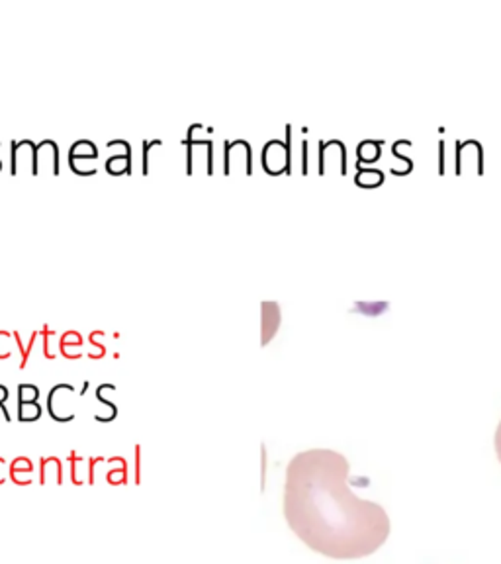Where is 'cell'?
<instances>
[{
	"label": "cell",
	"instance_id": "6da1fadb",
	"mask_svg": "<svg viewBox=\"0 0 501 564\" xmlns=\"http://www.w3.org/2000/svg\"><path fill=\"white\" fill-rule=\"evenodd\" d=\"M284 517L312 551L335 560L374 555L388 541L390 517L349 488V460L313 449L296 455L286 469Z\"/></svg>",
	"mask_w": 501,
	"mask_h": 564
},
{
	"label": "cell",
	"instance_id": "3957f363",
	"mask_svg": "<svg viewBox=\"0 0 501 564\" xmlns=\"http://www.w3.org/2000/svg\"><path fill=\"white\" fill-rule=\"evenodd\" d=\"M6 398H8V390H6L4 386H0V410L4 411V415L8 418V411L4 410V400H6ZM8 420H10V418H8Z\"/></svg>",
	"mask_w": 501,
	"mask_h": 564
},
{
	"label": "cell",
	"instance_id": "7a4b0ae2",
	"mask_svg": "<svg viewBox=\"0 0 501 564\" xmlns=\"http://www.w3.org/2000/svg\"><path fill=\"white\" fill-rule=\"evenodd\" d=\"M495 453H497V459L501 462V421L497 425V431H495Z\"/></svg>",
	"mask_w": 501,
	"mask_h": 564
}]
</instances>
